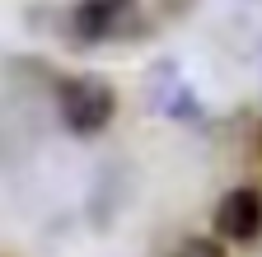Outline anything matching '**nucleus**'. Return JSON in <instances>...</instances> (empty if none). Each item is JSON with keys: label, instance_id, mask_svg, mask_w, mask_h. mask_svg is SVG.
I'll return each instance as SVG.
<instances>
[{"label": "nucleus", "instance_id": "nucleus-3", "mask_svg": "<svg viewBox=\"0 0 262 257\" xmlns=\"http://www.w3.org/2000/svg\"><path fill=\"white\" fill-rule=\"evenodd\" d=\"M262 229V197L253 187H234L215 201V234L229 243H248Z\"/></svg>", "mask_w": 262, "mask_h": 257}, {"label": "nucleus", "instance_id": "nucleus-4", "mask_svg": "<svg viewBox=\"0 0 262 257\" xmlns=\"http://www.w3.org/2000/svg\"><path fill=\"white\" fill-rule=\"evenodd\" d=\"M173 257H229L215 239H183L178 248H173Z\"/></svg>", "mask_w": 262, "mask_h": 257}, {"label": "nucleus", "instance_id": "nucleus-2", "mask_svg": "<svg viewBox=\"0 0 262 257\" xmlns=\"http://www.w3.org/2000/svg\"><path fill=\"white\" fill-rule=\"evenodd\" d=\"M136 24V0H80L71 10V33L80 42H113Z\"/></svg>", "mask_w": 262, "mask_h": 257}, {"label": "nucleus", "instance_id": "nucleus-1", "mask_svg": "<svg viewBox=\"0 0 262 257\" xmlns=\"http://www.w3.org/2000/svg\"><path fill=\"white\" fill-rule=\"evenodd\" d=\"M56 103H61L66 131H75V136H98V131L113 122V112H117V94H113L108 80H98V75H75V80L61 84Z\"/></svg>", "mask_w": 262, "mask_h": 257}]
</instances>
